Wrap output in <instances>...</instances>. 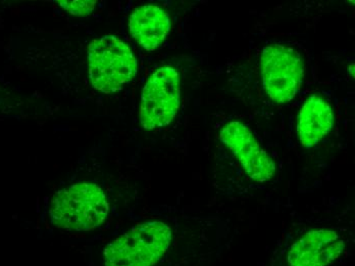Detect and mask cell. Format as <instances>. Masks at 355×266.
<instances>
[{"label": "cell", "instance_id": "1", "mask_svg": "<svg viewBox=\"0 0 355 266\" xmlns=\"http://www.w3.org/2000/svg\"><path fill=\"white\" fill-rule=\"evenodd\" d=\"M108 213L107 197L94 183H77L56 192L51 204V222L58 228L90 231Z\"/></svg>", "mask_w": 355, "mask_h": 266}, {"label": "cell", "instance_id": "2", "mask_svg": "<svg viewBox=\"0 0 355 266\" xmlns=\"http://www.w3.org/2000/svg\"><path fill=\"white\" fill-rule=\"evenodd\" d=\"M88 60L91 83L103 94L118 92L137 73V60L131 49L116 36L93 40L89 45Z\"/></svg>", "mask_w": 355, "mask_h": 266}, {"label": "cell", "instance_id": "3", "mask_svg": "<svg viewBox=\"0 0 355 266\" xmlns=\"http://www.w3.org/2000/svg\"><path fill=\"white\" fill-rule=\"evenodd\" d=\"M172 233L160 222L140 224L110 244L105 266H153L170 247Z\"/></svg>", "mask_w": 355, "mask_h": 266}, {"label": "cell", "instance_id": "4", "mask_svg": "<svg viewBox=\"0 0 355 266\" xmlns=\"http://www.w3.org/2000/svg\"><path fill=\"white\" fill-rule=\"evenodd\" d=\"M263 90L276 103L295 97L304 77V64L297 51L280 44L268 45L261 56Z\"/></svg>", "mask_w": 355, "mask_h": 266}, {"label": "cell", "instance_id": "5", "mask_svg": "<svg viewBox=\"0 0 355 266\" xmlns=\"http://www.w3.org/2000/svg\"><path fill=\"white\" fill-rule=\"evenodd\" d=\"M181 101L180 75L172 67H162L147 80L142 92L140 123L146 131L162 128L176 117Z\"/></svg>", "mask_w": 355, "mask_h": 266}, {"label": "cell", "instance_id": "6", "mask_svg": "<svg viewBox=\"0 0 355 266\" xmlns=\"http://www.w3.org/2000/svg\"><path fill=\"white\" fill-rule=\"evenodd\" d=\"M220 140L237 158L251 179L265 183L274 177L276 164L243 123H228L220 131Z\"/></svg>", "mask_w": 355, "mask_h": 266}, {"label": "cell", "instance_id": "7", "mask_svg": "<svg viewBox=\"0 0 355 266\" xmlns=\"http://www.w3.org/2000/svg\"><path fill=\"white\" fill-rule=\"evenodd\" d=\"M345 243L337 233L318 229L305 233L290 249V266H328L343 253Z\"/></svg>", "mask_w": 355, "mask_h": 266}, {"label": "cell", "instance_id": "8", "mask_svg": "<svg viewBox=\"0 0 355 266\" xmlns=\"http://www.w3.org/2000/svg\"><path fill=\"white\" fill-rule=\"evenodd\" d=\"M129 29L138 44L153 51L164 43L170 33V16L153 4L139 6L130 16Z\"/></svg>", "mask_w": 355, "mask_h": 266}, {"label": "cell", "instance_id": "9", "mask_svg": "<svg viewBox=\"0 0 355 266\" xmlns=\"http://www.w3.org/2000/svg\"><path fill=\"white\" fill-rule=\"evenodd\" d=\"M334 126V112L328 101L311 95L298 115L297 134L305 149H311L328 135Z\"/></svg>", "mask_w": 355, "mask_h": 266}, {"label": "cell", "instance_id": "10", "mask_svg": "<svg viewBox=\"0 0 355 266\" xmlns=\"http://www.w3.org/2000/svg\"><path fill=\"white\" fill-rule=\"evenodd\" d=\"M58 3L70 14L83 17L87 16V15L92 12L96 2L93 1V0H83V1H79V0H75V1L64 0V1H58Z\"/></svg>", "mask_w": 355, "mask_h": 266}]
</instances>
